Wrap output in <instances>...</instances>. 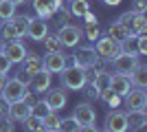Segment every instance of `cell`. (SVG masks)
Masks as SVG:
<instances>
[{
    "instance_id": "6da1fadb",
    "label": "cell",
    "mask_w": 147,
    "mask_h": 132,
    "mask_svg": "<svg viewBox=\"0 0 147 132\" xmlns=\"http://www.w3.org/2000/svg\"><path fill=\"white\" fill-rule=\"evenodd\" d=\"M59 75H61V86L66 88V90H81V88L86 86V70L75 66V64L66 66Z\"/></svg>"
},
{
    "instance_id": "7a4b0ae2",
    "label": "cell",
    "mask_w": 147,
    "mask_h": 132,
    "mask_svg": "<svg viewBox=\"0 0 147 132\" xmlns=\"http://www.w3.org/2000/svg\"><path fill=\"white\" fill-rule=\"evenodd\" d=\"M29 86H24L22 82H18L16 77L13 79H7L5 88H2V93H0V97L7 101V104H13V101H22L29 97Z\"/></svg>"
},
{
    "instance_id": "3957f363",
    "label": "cell",
    "mask_w": 147,
    "mask_h": 132,
    "mask_svg": "<svg viewBox=\"0 0 147 132\" xmlns=\"http://www.w3.org/2000/svg\"><path fill=\"white\" fill-rule=\"evenodd\" d=\"M55 38L59 40V44L64 49H75V46H79L84 33H81V26H77V24H64V26H59Z\"/></svg>"
},
{
    "instance_id": "277c9868",
    "label": "cell",
    "mask_w": 147,
    "mask_h": 132,
    "mask_svg": "<svg viewBox=\"0 0 147 132\" xmlns=\"http://www.w3.org/2000/svg\"><path fill=\"white\" fill-rule=\"evenodd\" d=\"M94 51H97V57H101L105 62H112V60L121 53V44L114 42V40L108 38V35H99L97 42H94Z\"/></svg>"
},
{
    "instance_id": "5b68a950",
    "label": "cell",
    "mask_w": 147,
    "mask_h": 132,
    "mask_svg": "<svg viewBox=\"0 0 147 132\" xmlns=\"http://www.w3.org/2000/svg\"><path fill=\"white\" fill-rule=\"evenodd\" d=\"M141 55H132V53H119L114 60H112V68H114V73H119V75H129L132 70L136 68V66H141V60H138Z\"/></svg>"
},
{
    "instance_id": "8992f818",
    "label": "cell",
    "mask_w": 147,
    "mask_h": 132,
    "mask_svg": "<svg viewBox=\"0 0 147 132\" xmlns=\"http://www.w3.org/2000/svg\"><path fill=\"white\" fill-rule=\"evenodd\" d=\"M73 117L79 126H92V123H97V110H94V106H90L88 101H81V104L75 106Z\"/></svg>"
},
{
    "instance_id": "52a82bcc",
    "label": "cell",
    "mask_w": 147,
    "mask_h": 132,
    "mask_svg": "<svg viewBox=\"0 0 147 132\" xmlns=\"http://www.w3.org/2000/svg\"><path fill=\"white\" fill-rule=\"evenodd\" d=\"M125 101V108L127 110H145L147 108V95H145V88H129V93L123 97Z\"/></svg>"
},
{
    "instance_id": "ba28073f",
    "label": "cell",
    "mask_w": 147,
    "mask_h": 132,
    "mask_svg": "<svg viewBox=\"0 0 147 132\" xmlns=\"http://www.w3.org/2000/svg\"><path fill=\"white\" fill-rule=\"evenodd\" d=\"M42 62H44V70L55 75V73H61L68 66V55H64V53H44Z\"/></svg>"
},
{
    "instance_id": "9c48e42d",
    "label": "cell",
    "mask_w": 147,
    "mask_h": 132,
    "mask_svg": "<svg viewBox=\"0 0 147 132\" xmlns=\"http://www.w3.org/2000/svg\"><path fill=\"white\" fill-rule=\"evenodd\" d=\"M0 51L7 55V60L11 64H20L22 60H24V55L29 53V51L24 49V44L20 42V40H16V42H5L0 44Z\"/></svg>"
},
{
    "instance_id": "30bf717a",
    "label": "cell",
    "mask_w": 147,
    "mask_h": 132,
    "mask_svg": "<svg viewBox=\"0 0 147 132\" xmlns=\"http://www.w3.org/2000/svg\"><path fill=\"white\" fill-rule=\"evenodd\" d=\"M94 60H97V51H94V46H77V51H75L73 55V64L75 66H79V68H90L92 64H94Z\"/></svg>"
},
{
    "instance_id": "8fae6325",
    "label": "cell",
    "mask_w": 147,
    "mask_h": 132,
    "mask_svg": "<svg viewBox=\"0 0 147 132\" xmlns=\"http://www.w3.org/2000/svg\"><path fill=\"white\" fill-rule=\"evenodd\" d=\"M46 35H49V24H46V20H40L37 16L31 18L29 26H26V38H31L33 42H42Z\"/></svg>"
},
{
    "instance_id": "7c38bea8",
    "label": "cell",
    "mask_w": 147,
    "mask_h": 132,
    "mask_svg": "<svg viewBox=\"0 0 147 132\" xmlns=\"http://www.w3.org/2000/svg\"><path fill=\"white\" fill-rule=\"evenodd\" d=\"M103 128L108 132H127V121H125V112L121 110H112L105 114V123Z\"/></svg>"
},
{
    "instance_id": "4fadbf2b",
    "label": "cell",
    "mask_w": 147,
    "mask_h": 132,
    "mask_svg": "<svg viewBox=\"0 0 147 132\" xmlns=\"http://www.w3.org/2000/svg\"><path fill=\"white\" fill-rule=\"evenodd\" d=\"M44 101H46V106L53 110V112H57V110H61V108L66 106V93H64V88H49L46 93H44Z\"/></svg>"
},
{
    "instance_id": "5bb4252c",
    "label": "cell",
    "mask_w": 147,
    "mask_h": 132,
    "mask_svg": "<svg viewBox=\"0 0 147 132\" xmlns=\"http://www.w3.org/2000/svg\"><path fill=\"white\" fill-rule=\"evenodd\" d=\"M33 9H35L40 20H46V22H49V20L55 16V11L59 9V2H57V0H33Z\"/></svg>"
},
{
    "instance_id": "9a60e30c",
    "label": "cell",
    "mask_w": 147,
    "mask_h": 132,
    "mask_svg": "<svg viewBox=\"0 0 147 132\" xmlns=\"http://www.w3.org/2000/svg\"><path fill=\"white\" fill-rule=\"evenodd\" d=\"M51 73L49 70H40V73H35V75L31 77V84H29V90L33 95H42V93H46L51 88Z\"/></svg>"
},
{
    "instance_id": "2e32d148",
    "label": "cell",
    "mask_w": 147,
    "mask_h": 132,
    "mask_svg": "<svg viewBox=\"0 0 147 132\" xmlns=\"http://www.w3.org/2000/svg\"><path fill=\"white\" fill-rule=\"evenodd\" d=\"M20 70L29 73L31 77L35 75V73H40V70H44L42 55H37V53H26V55H24V60L20 62Z\"/></svg>"
},
{
    "instance_id": "e0dca14e",
    "label": "cell",
    "mask_w": 147,
    "mask_h": 132,
    "mask_svg": "<svg viewBox=\"0 0 147 132\" xmlns=\"http://www.w3.org/2000/svg\"><path fill=\"white\" fill-rule=\"evenodd\" d=\"M29 114H31V106L24 99L22 101H13V104H9V108H7V117H9L11 121H20V123H22Z\"/></svg>"
},
{
    "instance_id": "ac0fdd59",
    "label": "cell",
    "mask_w": 147,
    "mask_h": 132,
    "mask_svg": "<svg viewBox=\"0 0 147 132\" xmlns=\"http://www.w3.org/2000/svg\"><path fill=\"white\" fill-rule=\"evenodd\" d=\"M129 88H132V84H129V77L127 75H119V73H114V75L110 77V90L114 95L125 97V95L129 93Z\"/></svg>"
},
{
    "instance_id": "d6986e66",
    "label": "cell",
    "mask_w": 147,
    "mask_h": 132,
    "mask_svg": "<svg viewBox=\"0 0 147 132\" xmlns=\"http://www.w3.org/2000/svg\"><path fill=\"white\" fill-rule=\"evenodd\" d=\"M125 121H127V130H143L147 126V114L145 110H129L125 112Z\"/></svg>"
},
{
    "instance_id": "ffe728a7",
    "label": "cell",
    "mask_w": 147,
    "mask_h": 132,
    "mask_svg": "<svg viewBox=\"0 0 147 132\" xmlns=\"http://www.w3.org/2000/svg\"><path fill=\"white\" fill-rule=\"evenodd\" d=\"M129 84L134 88H145L147 86V66H136L132 73H129Z\"/></svg>"
},
{
    "instance_id": "44dd1931",
    "label": "cell",
    "mask_w": 147,
    "mask_h": 132,
    "mask_svg": "<svg viewBox=\"0 0 147 132\" xmlns=\"http://www.w3.org/2000/svg\"><path fill=\"white\" fill-rule=\"evenodd\" d=\"M16 40H20L18 31L13 29L11 20H5V22L0 24V44H5V42H16Z\"/></svg>"
},
{
    "instance_id": "7402d4cb",
    "label": "cell",
    "mask_w": 147,
    "mask_h": 132,
    "mask_svg": "<svg viewBox=\"0 0 147 132\" xmlns=\"http://www.w3.org/2000/svg\"><path fill=\"white\" fill-rule=\"evenodd\" d=\"M127 35H129L127 29H125L123 24H119V22H112V24L108 26V38H112L114 42H119V44L127 38Z\"/></svg>"
},
{
    "instance_id": "603a6c76",
    "label": "cell",
    "mask_w": 147,
    "mask_h": 132,
    "mask_svg": "<svg viewBox=\"0 0 147 132\" xmlns=\"http://www.w3.org/2000/svg\"><path fill=\"white\" fill-rule=\"evenodd\" d=\"M136 13L134 11H125V13H121V16H119V24H123L125 26V29H127V33L129 35H136Z\"/></svg>"
},
{
    "instance_id": "cb8c5ba5",
    "label": "cell",
    "mask_w": 147,
    "mask_h": 132,
    "mask_svg": "<svg viewBox=\"0 0 147 132\" xmlns=\"http://www.w3.org/2000/svg\"><path fill=\"white\" fill-rule=\"evenodd\" d=\"M29 20H31V16H13L11 18V24H13V29L18 31V35L20 38H24L26 35V26H29Z\"/></svg>"
},
{
    "instance_id": "d4e9b609",
    "label": "cell",
    "mask_w": 147,
    "mask_h": 132,
    "mask_svg": "<svg viewBox=\"0 0 147 132\" xmlns=\"http://www.w3.org/2000/svg\"><path fill=\"white\" fill-rule=\"evenodd\" d=\"M86 11H90V5H88V2H81V0H70V5H68V13H70V16L81 18Z\"/></svg>"
},
{
    "instance_id": "484cf974",
    "label": "cell",
    "mask_w": 147,
    "mask_h": 132,
    "mask_svg": "<svg viewBox=\"0 0 147 132\" xmlns=\"http://www.w3.org/2000/svg\"><path fill=\"white\" fill-rule=\"evenodd\" d=\"M59 121H61V117H59L57 112H49V114L42 119V128H44V130H49V132H57Z\"/></svg>"
},
{
    "instance_id": "4316f807",
    "label": "cell",
    "mask_w": 147,
    "mask_h": 132,
    "mask_svg": "<svg viewBox=\"0 0 147 132\" xmlns=\"http://www.w3.org/2000/svg\"><path fill=\"white\" fill-rule=\"evenodd\" d=\"M49 112H53V110L46 106V101H44V99H35L33 104H31V114H35V117H40V119H44Z\"/></svg>"
},
{
    "instance_id": "83f0119b",
    "label": "cell",
    "mask_w": 147,
    "mask_h": 132,
    "mask_svg": "<svg viewBox=\"0 0 147 132\" xmlns=\"http://www.w3.org/2000/svg\"><path fill=\"white\" fill-rule=\"evenodd\" d=\"M42 46H44L46 53H61V49H64L55 35H46V38L42 40Z\"/></svg>"
},
{
    "instance_id": "f1b7e54d",
    "label": "cell",
    "mask_w": 147,
    "mask_h": 132,
    "mask_svg": "<svg viewBox=\"0 0 147 132\" xmlns=\"http://www.w3.org/2000/svg\"><path fill=\"white\" fill-rule=\"evenodd\" d=\"M79 123L75 121V117L70 114V117H66V119L59 121V128H57V132H79Z\"/></svg>"
},
{
    "instance_id": "f546056e",
    "label": "cell",
    "mask_w": 147,
    "mask_h": 132,
    "mask_svg": "<svg viewBox=\"0 0 147 132\" xmlns=\"http://www.w3.org/2000/svg\"><path fill=\"white\" fill-rule=\"evenodd\" d=\"M121 51L123 53H132V55H138V42H136V35H127V38L121 42Z\"/></svg>"
},
{
    "instance_id": "4dcf8cb0",
    "label": "cell",
    "mask_w": 147,
    "mask_h": 132,
    "mask_svg": "<svg viewBox=\"0 0 147 132\" xmlns=\"http://www.w3.org/2000/svg\"><path fill=\"white\" fill-rule=\"evenodd\" d=\"M22 123H24V130H29V132H42L44 130V128H42V119L35 117V114H29Z\"/></svg>"
},
{
    "instance_id": "1f68e13d",
    "label": "cell",
    "mask_w": 147,
    "mask_h": 132,
    "mask_svg": "<svg viewBox=\"0 0 147 132\" xmlns=\"http://www.w3.org/2000/svg\"><path fill=\"white\" fill-rule=\"evenodd\" d=\"M84 35H86V40H90L92 44L97 42V38L101 35V29H99V24L97 22H90V24H84Z\"/></svg>"
},
{
    "instance_id": "d6a6232c",
    "label": "cell",
    "mask_w": 147,
    "mask_h": 132,
    "mask_svg": "<svg viewBox=\"0 0 147 132\" xmlns=\"http://www.w3.org/2000/svg\"><path fill=\"white\" fill-rule=\"evenodd\" d=\"M13 16H16V5H11L9 0H0V18L11 20Z\"/></svg>"
},
{
    "instance_id": "836d02e7",
    "label": "cell",
    "mask_w": 147,
    "mask_h": 132,
    "mask_svg": "<svg viewBox=\"0 0 147 132\" xmlns=\"http://www.w3.org/2000/svg\"><path fill=\"white\" fill-rule=\"evenodd\" d=\"M16 121H11L9 117H2L0 119V132H16Z\"/></svg>"
},
{
    "instance_id": "e575fe53",
    "label": "cell",
    "mask_w": 147,
    "mask_h": 132,
    "mask_svg": "<svg viewBox=\"0 0 147 132\" xmlns=\"http://www.w3.org/2000/svg\"><path fill=\"white\" fill-rule=\"evenodd\" d=\"M11 66H13V64L9 62V60H7V55L0 51V75H7V73L11 70Z\"/></svg>"
},
{
    "instance_id": "d590c367",
    "label": "cell",
    "mask_w": 147,
    "mask_h": 132,
    "mask_svg": "<svg viewBox=\"0 0 147 132\" xmlns=\"http://www.w3.org/2000/svg\"><path fill=\"white\" fill-rule=\"evenodd\" d=\"M136 42H138V55H145L147 53V33H138Z\"/></svg>"
},
{
    "instance_id": "8d00e7d4",
    "label": "cell",
    "mask_w": 147,
    "mask_h": 132,
    "mask_svg": "<svg viewBox=\"0 0 147 132\" xmlns=\"http://www.w3.org/2000/svg\"><path fill=\"white\" fill-rule=\"evenodd\" d=\"M103 101H105V104H108L110 108H119V106H121V101H123V97H119V95L110 93V95H108V97H105Z\"/></svg>"
},
{
    "instance_id": "74e56055",
    "label": "cell",
    "mask_w": 147,
    "mask_h": 132,
    "mask_svg": "<svg viewBox=\"0 0 147 132\" xmlns=\"http://www.w3.org/2000/svg\"><path fill=\"white\" fill-rule=\"evenodd\" d=\"M81 90H86L84 95H86L88 99H99V90H97L94 86H92V84H86V86L81 88Z\"/></svg>"
},
{
    "instance_id": "f35d334b",
    "label": "cell",
    "mask_w": 147,
    "mask_h": 132,
    "mask_svg": "<svg viewBox=\"0 0 147 132\" xmlns=\"http://www.w3.org/2000/svg\"><path fill=\"white\" fill-rule=\"evenodd\" d=\"M134 13H145L147 11V0H134Z\"/></svg>"
},
{
    "instance_id": "ab89813d",
    "label": "cell",
    "mask_w": 147,
    "mask_h": 132,
    "mask_svg": "<svg viewBox=\"0 0 147 132\" xmlns=\"http://www.w3.org/2000/svg\"><path fill=\"white\" fill-rule=\"evenodd\" d=\"M16 79H18V82H22L24 86H29V84H31V75H29V73H24V70H20L18 75H16Z\"/></svg>"
},
{
    "instance_id": "60d3db41",
    "label": "cell",
    "mask_w": 147,
    "mask_h": 132,
    "mask_svg": "<svg viewBox=\"0 0 147 132\" xmlns=\"http://www.w3.org/2000/svg\"><path fill=\"white\" fill-rule=\"evenodd\" d=\"M7 108H9V104L0 97V119H2V117H7Z\"/></svg>"
},
{
    "instance_id": "b9f144b4",
    "label": "cell",
    "mask_w": 147,
    "mask_h": 132,
    "mask_svg": "<svg viewBox=\"0 0 147 132\" xmlns=\"http://www.w3.org/2000/svg\"><path fill=\"white\" fill-rule=\"evenodd\" d=\"M79 132H101V130L97 128V123H92V126H81Z\"/></svg>"
},
{
    "instance_id": "7bdbcfd3",
    "label": "cell",
    "mask_w": 147,
    "mask_h": 132,
    "mask_svg": "<svg viewBox=\"0 0 147 132\" xmlns=\"http://www.w3.org/2000/svg\"><path fill=\"white\" fill-rule=\"evenodd\" d=\"M105 7H117V5H121V0H101Z\"/></svg>"
},
{
    "instance_id": "ee69618b",
    "label": "cell",
    "mask_w": 147,
    "mask_h": 132,
    "mask_svg": "<svg viewBox=\"0 0 147 132\" xmlns=\"http://www.w3.org/2000/svg\"><path fill=\"white\" fill-rule=\"evenodd\" d=\"M7 84V75H0V93H2V88H5Z\"/></svg>"
},
{
    "instance_id": "f6af8a7d",
    "label": "cell",
    "mask_w": 147,
    "mask_h": 132,
    "mask_svg": "<svg viewBox=\"0 0 147 132\" xmlns=\"http://www.w3.org/2000/svg\"><path fill=\"white\" fill-rule=\"evenodd\" d=\"M9 2H11V5H16V7H18V5H22L24 0H9Z\"/></svg>"
},
{
    "instance_id": "bcb514c9",
    "label": "cell",
    "mask_w": 147,
    "mask_h": 132,
    "mask_svg": "<svg viewBox=\"0 0 147 132\" xmlns=\"http://www.w3.org/2000/svg\"><path fill=\"white\" fill-rule=\"evenodd\" d=\"M57 2H59V5H61V2H66V0H57Z\"/></svg>"
},
{
    "instance_id": "7dc6e473",
    "label": "cell",
    "mask_w": 147,
    "mask_h": 132,
    "mask_svg": "<svg viewBox=\"0 0 147 132\" xmlns=\"http://www.w3.org/2000/svg\"><path fill=\"white\" fill-rule=\"evenodd\" d=\"M81 2H88V0H81Z\"/></svg>"
},
{
    "instance_id": "c3c4849f",
    "label": "cell",
    "mask_w": 147,
    "mask_h": 132,
    "mask_svg": "<svg viewBox=\"0 0 147 132\" xmlns=\"http://www.w3.org/2000/svg\"><path fill=\"white\" fill-rule=\"evenodd\" d=\"M42 132H49V130H42Z\"/></svg>"
},
{
    "instance_id": "681fc988",
    "label": "cell",
    "mask_w": 147,
    "mask_h": 132,
    "mask_svg": "<svg viewBox=\"0 0 147 132\" xmlns=\"http://www.w3.org/2000/svg\"><path fill=\"white\" fill-rule=\"evenodd\" d=\"M103 132H108V130H103Z\"/></svg>"
}]
</instances>
